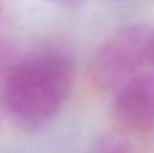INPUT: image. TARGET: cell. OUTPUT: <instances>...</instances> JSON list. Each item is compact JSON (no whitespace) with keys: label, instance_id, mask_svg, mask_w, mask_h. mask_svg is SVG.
I'll return each mask as SVG.
<instances>
[{"label":"cell","instance_id":"obj_2","mask_svg":"<svg viewBox=\"0 0 154 153\" xmlns=\"http://www.w3.org/2000/svg\"><path fill=\"white\" fill-rule=\"evenodd\" d=\"M154 29L147 24H129L114 32L93 54L90 77L103 92H112L141 75L151 62Z\"/></svg>","mask_w":154,"mask_h":153},{"label":"cell","instance_id":"obj_1","mask_svg":"<svg viewBox=\"0 0 154 153\" xmlns=\"http://www.w3.org/2000/svg\"><path fill=\"white\" fill-rule=\"evenodd\" d=\"M75 63L63 48H47L17 62L3 84L8 111L21 123L38 126L58 114L70 96Z\"/></svg>","mask_w":154,"mask_h":153},{"label":"cell","instance_id":"obj_5","mask_svg":"<svg viewBox=\"0 0 154 153\" xmlns=\"http://www.w3.org/2000/svg\"><path fill=\"white\" fill-rule=\"evenodd\" d=\"M51 2L57 3V5H60V6H73V5L79 3L81 0H51Z\"/></svg>","mask_w":154,"mask_h":153},{"label":"cell","instance_id":"obj_6","mask_svg":"<svg viewBox=\"0 0 154 153\" xmlns=\"http://www.w3.org/2000/svg\"><path fill=\"white\" fill-rule=\"evenodd\" d=\"M151 63L154 65V35H153V42H151Z\"/></svg>","mask_w":154,"mask_h":153},{"label":"cell","instance_id":"obj_4","mask_svg":"<svg viewBox=\"0 0 154 153\" xmlns=\"http://www.w3.org/2000/svg\"><path fill=\"white\" fill-rule=\"evenodd\" d=\"M88 153H136L124 140L117 137H106L99 140Z\"/></svg>","mask_w":154,"mask_h":153},{"label":"cell","instance_id":"obj_3","mask_svg":"<svg viewBox=\"0 0 154 153\" xmlns=\"http://www.w3.org/2000/svg\"><path fill=\"white\" fill-rule=\"evenodd\" d=\"M114 117L121 129L130 134H147L154 129V77L138 75L117 90Z\"/></svg>","mask_w":154,"mask_h":153}]
</instances>
